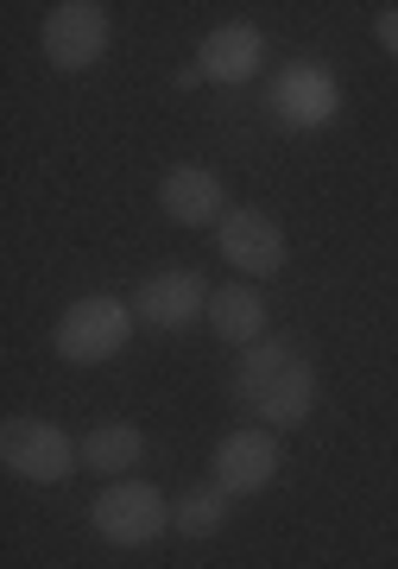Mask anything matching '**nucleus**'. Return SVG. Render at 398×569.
<instances>
[{"mask_svg": "<svg viewBox=\"0 0 398 569\" xmlns=\"http://www.w3.org/2000/svg\"><path fill=\"white\" fill-rule=\"evenodd\" d=\"M0 462L13 468L20 481H39V488H58L63 475H77L82 443L51 418H7L0 430Z\"/></svg>", "mask_w": 398, "mask_h": 569, "instance_id": "20e7f679", "label": "nucleus"}, {"mask_svg": "<svg viewBox=\"0 0 398 569\" xmlns=\"http://www.w3.org/2000/svg\"><path fill=\"white\" fill-rule=\"evenodd\" d=\"M279 108L291 127H322L336 114V82L322 77V70H291L279 82Z\"/></svg>", "mask_w": 398, "mask_h": 569, "instance_id": "ddd939ff", "label": "nucleus"}, {"mask_svg": "<svg viewBox=\"0 0 398 569\" xmlns=\"http://www.w3.org/2000/svg\"><path fill=\"white\" fill-rule=\"evenodd\" d=\"M159 209L165 222L178 228H221V216H228V190H221V178L209 171V164H171L159 178Z\"/></svg>", "mask_w": 398, "mask_h": 569, "instance_id": "1a4fd4ad", "label": "nucleus"}, {"mask_svg": "<svg viewBox=\"0 0 398 569\" xmlns=\"http://www.w3.org/2000/svg\"><path fill=\"white\" fill-rule=\"evenodd\" d=\"M216 241H221V260L240 266L247 279H272V272H285V260H291V241H285L279 216H266V209H253V203L228 209L221 228H216Z\"/></svg>", "mask_w": 398, "mask_h": 569, "instance_id": "0eeeda50", "label": "nucleus"}, {"mask_svg": "<svg viewBox=\"0 0 398 569\" xmlns=\"http://www.w3.org/2000/svg\"><path fill=\"white\" fill-rule=\"evenodd\" d=\"M89 526L108 538V545L120 550H140L152 545L159 531H171V500H165L152 481H108V488L96 493V507H89Z\"/></svg>", "mask_w": 398, "mask_h": 569, "instance_id": "7ed1b4c3", "label": "nucleus"}, {"mask_svg": "<svg viewBox=\"0 0 398 569\" xmlns=\"http://www.w3.org/2000/svg\"><path fill=\"white\" fill-rule=\"evenodd\" d=\"M133 323H140V317H133V305H120V298L96 291V298H77V305L51 323V348H58L70 367L115 361L120 348L133 342Z\"/></svg>", "mask_w": 398, "mask_h": 569, "instance_id": "f03ea898", "label": "nucleus"}, {"mask_svg": "<svg viewBox=\"0 0 398 569\" xmlns=\"http://www.w3.org/2000/svg\"><path fill=\"white\" fill-rule=\"evenodd\" d=\"M39 44H44V63L63 70V77L101 63V51H108V7L101 0H58L39 26Z\"/></svg>", "mask_w": 398, "mask_h": 569, "instance_id": "39448f33", "label": "nucleus"}, {"mask_svg": "<svg viewBox=\"0 0 398 569\" xmlns=\"http://www.w3.org/2000/svg\"><path fill=\"white\" fill-rule=\"evenodd\" d=\"M171 526L183 531V538H216L221 526H228V493L216 488V481H202V488H190L171 507Z\"/></svg>", "mask_w": 398, "mask_h": 569, "instance_id": "4468645a", "label": "nucleus"}, {"mask_svg": "<svg viewBox=\"0 0 398 569\" xmlns=\"http://www.w3.org/2000/svg\"><path fill=\"white\" fill-rule=\"evenodd\" d=\"M209 329H216L221 342L235 348H253L266 342V298H259L253 284H216V298H209Z\"/></svg>", "mask_w": 398, "mask_h": 569, "instance_id": "9b49d317", "label": "nucleus"}, {"mask_svg": "<svg viewBox=\"0 0 398 569\" xmlns=\"http://www.w3.org/2000/svg\"><path fill=\"white\" fill-rule=\"evenodd\" d=\"M259 63H266V32L259 26H216L209 39L197 44V70L202 82H228V89H240V82L259 77Z\"/></svg>", "mask_w": 398, "mask_h": 569, "instance_id": "9d476101", "label": "nucleus"}, {"mask_svg": "<svg viewBox=\"0 0 398 569\" xmlns=\"http://www.w3.org/2000/svg\"><path fill=\"white\" fill-rule=\"evenodd\" d=\"M209 481H216L228 500H247V493H266L279 481V430H228L209 456Z\"/></svg>", "mask_w": 398, "mask_h": 569, "instance_id": "423d86ee", "label": "nucleus"}, {"mask_svg": "<svg viewBox=\"0 0 398 569\" xmlns=\"http://www.w3.org/2000/svg\"><path fill=\"white\" fill-rule=\"evenodd\" d=\"M235 399L247 418H259L266 430H298L317 411V367L304 361L291 342H253L240 355L235 373Z\"/></svg>", "mask_w": 398, "mask_h": 569, "instance_id": "f257e3e1", "label": "nucleus"}, {"mask_svg": "<svg viewBox=\"0 0 398 569\" xmlns=\"http://www.w3.org/2000/svg\"><path fill=\"white\" fill-rule=\"evenodd\" d=\"M209 298H216V291H209L190 266H165V272L140 279V291H133V317H140L146 329H159V336H183L197 317H209Z\"/></svg>", "mask_w": 398, "mask_h": 569, "instance_id": "6e6552de", "label": "nucleus"}, {"mask_svg": "<svg viewBox=\"0 0 398 569\" xmlns=\"http://www.w3.org/2000/svg\"><path fill=\"white\" fill-rule=\"evenodd\" d=\"M374 39H379V44H386V51H392V58H398V0H392V7H379V13H374Z\"/></svg>", "mask_w": 398, "mask_h": 569, "instance_id": "2eb2a0df", "label": "nucleus"}, {"mask_svg": "<svg viewBox=\"0 0 398 569\" xmlns=\"http://www.w3.org/2000/svg\"><path fill=\"white\" fill-rule=\"evenodd\" d=\"M140 456H146V430L133 425H96L82 437V468L108 475V481H127V468H140Z\"/></svg>", "mask_w": 398, "mask_h": 569, "instance_id": "f8f14e48", "label": "nucleus"}]
</instances>
